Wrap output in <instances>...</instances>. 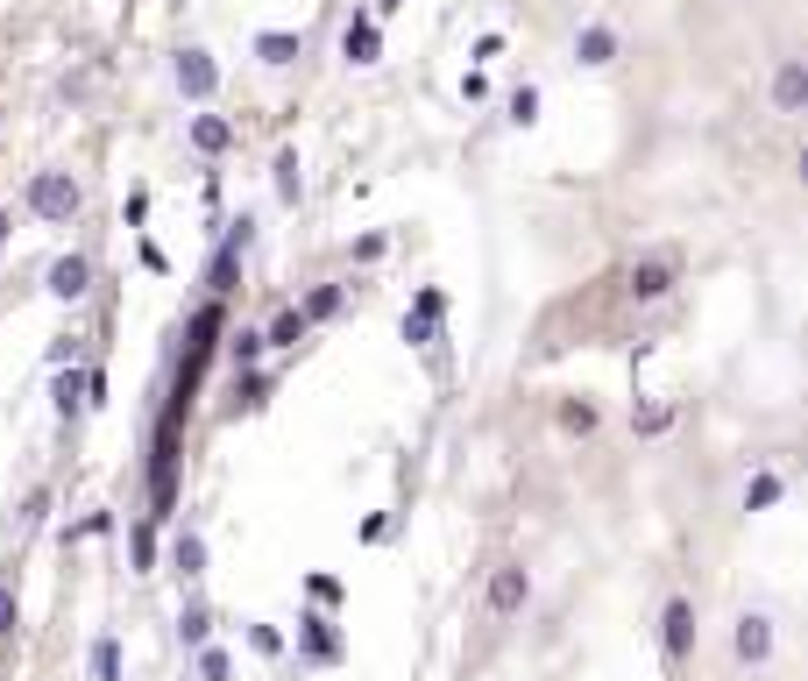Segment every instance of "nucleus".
Here are the masks:
<instances>
[{
	"label": "nucleus",
	"instance_id": "nucleus-30",
	"mask_svg": "<svg viewBox=\"0 0 808 681\" xmlns=\"http://www.w3.org/2000/svg\"><path fill=\"white\" fill-rule=\"evenodd\" d=\"M305 589H312V603H341V582H334V575H312Z\"/></svg>",
	"mask_w": 808,
	"mask_h": 681
},
{
	"label": "nucleus",
	"instance_id": "nucleus-29",
	"mask_svg": "<svg viewBox=\"0 0 808 681\" xmlns=\"http://www.w3.org/2000/svg\"><path fill=\"white\" fill-rule=\"evenodd\" d=\"M15 625H22V603H15L8 582H0V632H15Z\"/></svg>",
	"mask_w": 808,
	"mask_h": 681
},
{
	"label": "nucleus",
	"instance_id": "nucleus-8",
	"mask_svg": "<svg viewBox=\"0 0 808 681\" xmlns=\"http://www.w3.org/2000/svg\"><path fill=\"white\" fill-rule=\"evenodd\" d=\"M341 57H348V64H376V57H383V29H376V15H355V22L341 29Z\"/></svg>",
	"mask_w": 808,
	"mask_h": 681
},
{
	"label": "nucleus",
	"instance_id": "nucleus-19",
	"mask_svg": "<svg viewBox=\"0 0 808 681\" xmlns=\"http://www.w3.org/2000/svg\"><path fill=\"white\" fill-rule=\"evenodd\" d=\"M256 57H263V64H291V57H298V36H291V29H263V36H256Z\"/></svg>",
	"mask_w": 808,
	"mask_h": 681
},
{
	"label": "nucleus",
	"instance_id": "nucleus-7",
	"mask_svg": "<svg viewBox=\"0 0 808 681\" xmlns=\"http://www.w3.org/2000/svg\"><path fill=\"white\" fill-rule=\"evenodd\" d=\"M440 313H447V291H419V306L404 313V341H412V348H426V341L440 334Z\"/></svg>",
	"mask_w": 808,
	"mask_h": 681
},
{
	"label": "nucleus",
	"instance_id": "nucleus-15",
	"mask_svg": "<svg viewBox=\"0 0 808 681\" xmlns=\"http://www.w3.org/2000/svg\"><path fill=\"white\" fill-rule=\"evenodd\" d=\"M305 334H312V327H305V313H298V306H284V313L263 327V348H298Z\"/></svg>",
	"mask_w": 808,
	"mask_h": 681
},
{
	"label": "nucleus",
	"instance_id": "nucleus-10",
	"mask_svg": "<svg viewBox=\"0 0 808 681\" xmlns=\"http://www.w3.org/2000/svg\"><path fill=\"white\" fill-rule=\"evenodd\" d=\"M298 639H305V660H312V667H334V660H341V639H334V625L319 618V611L298 618Z\"/></svg>",
	"mask_w": 808,
	"mask_h": 681
},
{
	"label": "nucleus",
	"instance_id": "nucleus-26",
	"mask_svg": "<svg viewBox=\"0 0 808 681\" xmlns=\"http://www.w3.org/2000/svg\"><path fill=\"white\" fill-rule=\"evenodd\" d=\"M674 426V412L667 405H645V412H631V433H645V440H653V433H667Z\"/></svg>",
	"mask_w": 808,
	"mask_h": 681
},
{
	"label": "nucleus",
	"instance_id": "nucleus-21",
	"mask_svg": "<svg viewBox=\"0 0 808 681\" xmlns=\"http://www.w3.org/2000/svg\"><path fill=\"white\" fill-rule=\"evenodd\" d=\"M171 561H178V575H199V568H206V540H199V533H178Z\"/></svg>",
	"mask_w": 808,
	"mask_h": 681
},
{
	"label": "nucleus",
	"instance_id": "nucleus-24",
	"mask_svg": "<svg viewBox=\"0 0 808 681\" xmlns=\"http://www.w3.org/2000/svg\"><path fill=\"white\" fill-rule=\"evenodd\" d=\"M93 681H121V646L114 639H93Z\"/></svg>",
	"mask_w": 808,
	"mask_h": 681
},
{
	"label": "nucleus",
	"instance_id": "nucleus-4",
	"mask_svg": "<svg viewBox=\"0 0 808 681\" xmlns=\"http://www.w3.org/2000/svg\"><path fill=\"white\" fill-rule=\"evenodd\" d=\"M624 291L638 298V306L667 298V291H674V256H645V263H631V270H624Z\"/></svg>",
	"mask_w": 808,
	"mask_h": 681
},
{
	"label": "nucleus",
	"instance_id": "nucleus-28",
	"mask_svg": "<svg viewBox=\"0 0 808 681\" xmlns=\"http://www.w3.org/2000/svg\"><path fill=\"white\" fill-rule=\"evenodd\" d=\"M199 674H206V681H227L234 667H227V653H220V646H199Z\"/></svg>",
	"mask_w": 808,
	"mask_h": 681
},
{
	"label": "nucleus",
	"instance_id": "nucleus-3",
	"mask_svg": "<svg viewBox=\"0 0 808 681\" xmlns=\"http://www.w3.org/2000/svg\"><path fill=\"white\" fill-rule=\"evenodd\" d=\"M660 646H667V667H681V660L695 653V603H688V596H674V603H667V618H660Z\"/></svg>",
	"mask_w": 808,
	"mask_h": 681
},
{
	"label": "nucleus",
	"instance_id": "nucleus-32",
	"mask_svg": "<svg viewBox=\"0 0 808 681\" xmlns=\"http://www.w3.org/2000/svg\"><path fill=\"white\" fill-rule=\"evenodd\" d=\"M135 561H142V568L156 561V533H149V525H135Z\"/></svg>",
	"mask_w": 808,
	"mask_h": 681
},
{
	"label": "nucleus",
	"instance_id": "nucleus-18",
	"mask_svg": "<svg viewBox=\"0 0 808 681\" xmlns=\"http://www.w3.org/2000/svg\"><path fill=\"white\" fill-rule=\"evenodd\" d=\"M341 298H348L341 284H319V291L305 298V306H298V313H305V327H319V320H334V313H341Z\"/></svg>",
	"mask_w": 808,
	"mask_h": 681
},
{
	"label": "nucleus",
	"instance_id": "nucleus-20",
	"mask_svg": "<svg viewBox=\"0 0 808 681\" xmlns=\"http://www.w3.org/2000/svg\"><path fill=\"white\" fill-rule=\"evenodd\" d=\"M780 490H787V483H780L773 469H766V476H752V483H745V511H766V504H780Z\"/></svg>",
	"mask_w": 808,
	"mask_h": 681
},
{
	"label": "nucleus",
	"instance_id": "nucleus-23",
	"mask_svg": "<svg viewBox=\"0 0 808 681\" xmlns=\"http://www.w3.org/2000/svg\"><path fill=\"white\" fill-rule=\"evenodd\" d=\"M298 185H305V178H298V149H284V157H277V199L298 206Z\"/></svg>",
	"mask_w": 808,
	"mask_h": 681
},
{
	"label": "nucleus",
	"instance_id": "nucleus-6",
	"mask_svg": "<svg viewBox=\"0 0 808 681\" xmlns=\"http://www.w3.org/2000/svg\"><path fill=\"white\" fill-rule=\"evenodd\" d=\"M731 646H738V660H745V667H766V660H773V618L745 611V618H738V639H731Z\"/></svg>",
	"mask_w": 808,
	"mask_h": 681
},
{
	"label": "nucleus",
	"instance_id": "nucleus-34",
	"mask_svg": "<svg viewBox=\"0 0 808 681\" xmlns=\"http://www.w3.org/2000/svg\"><path fill=\"white\" fill-rule=\"evenodd\" d=\"M376 8H383V15H390V8H404V0H376Z\"/></svg>",
	"mask_w": 808,
	"mask_h": 681
},
{
	"label": "nucleus",
	"instance_id": "nucleus-31",
	"mask_svg": "<svg viewBox=\"0 0 808 681\" xmlns=\"http://www.w3.org/2000/svg\"><path fill=\"white\" fill-rule=\"evenodd\" d=\"M249 646H256V653H284V639H277L270 625H249Z\"/></svg>",
	"mask_w": 808,
	"mask_h": 681
},
{
	"label": "nucleus",
	"instance_id": "nucleus-2",
	"mask_svg": "<svg viewBox=\"0 0 808 681\" xmlns=\"http://www.w3.org/2000/svg\"><path fill=\"white\" fill-rule=\"evenodd\" d=\"M241 249H249V220H234V227H227V242L213 249V270H206V291H213V298L234 291V277H241Z\"/></svg>",
	"mask_w": 808,
	"mask_h": 681
},
{
	"label": "nucleus",
	"instance_id": "nucleus-11",
	"mask_svg": "<svg viewBox=\"0 0 808 681\" xmlns=\"http://www.w3.org/2000/svg\"><path fill=\"white\" fill-rule=\"evenodd\" d=\"M50 291H57V298H86V291H93V263H86V256H57V263H50Z\"/></svg>",
	"mask_w": 808,
	"mask_h": 681
},
{
	"label": "nucleus",
	"instance_id": "nucleus-17",
	"mask_svg": "<svg viewBox=\"0 0 808 681\" xmlns=\"http://www.w3.org/2000/svg\"><path fill=\"white\" fill-rule=\"evenodd\" d=\"M78 405H86V369L71 362V369H57V419H71Z\"/></svg>",
	"mask_w": 808,
	"mask_h": 681
},
{
	"label": "nucleus",
	"instance_id": "nucleus-22",
	"mask_svg": "<svg viewBox=\"0 0 808 681\" xmlns=\"http://www.w3.org/2000/svg\"><path fill=\"white\" fill-rule=\"evenodd\" d=\"M560 426L589 440V433H596V405H589V398H568V405H560Z\"/></svg>",
	"mask_w": 808,
	"mask_h": 681
},
{
	"label": "nucleus",
	"instance_id": "nucleus-33",
	"mask_svg": "<svg viewBox=\"0 0 808 681\" xmlns=\"http://www.w3.org/2000/svg\"><path fill=\"white\" fill-rule=\"evenodd\" d=\"M8 235H15V220H8V206H0V249H8Z\"/></svg>",
	"mask_w": 808,
	"mask_h": 681
},
{
	"label": "nucleus",
	"instance_id": "nucleus-5",
	"mask_svg": "<svg viewBox=\"0 0 808 681\" xmlns=\"http://www.w3.org/2000/svg\"><path fill=\"white\" fill-rule=\"evenodd\" d=\"M525 596H532V575L525 568H497L490 575V618H518Z\"/></svg>",
	"mask_w": 808,
	"mask_h": 681
},
{
	"label": "nucleus",
	"instance_id": "nucleus-25",
	"mask_svg": "<svg viewBox=\"0 0 808 681\" xmlns=\"http://www.w3.org/2000/svg\"><path fill=\"white\" fill-rule=\"evenodd\" d=\"M227 355H234V376H241V369H256V362H263V334H234Z\"/></svg>",
	"mask_w": 808,
	"mask_h": 681
},
{
	"label": "nucleus",
	"instance_id": "nucleus-12",
	"mask_svg": "<svg viewBox=\"0 0 808 681\" xmlns=\"http://www.w3.org/2000/svg\"><path fill=\"white\" fill-rule=\"evenodd\" d=\"M773 107H780V114H801V107H808V71H801L794 57L773 71Z\"/></svg>",
	"mask_w": 808,
	"mask_h": 681
},
{
	"label": "nucleus",
	"instance_id": "nucleus-13",
	"mask_svg": "<svg viewBox=\"0 0 808 681\" xmlns=\"http://www.w3.org/2000/svg\"><path fill=\"white\" fill-rule=\"evenodd\" d=\"M192 149H199V157H227V149H234V121L199 114V121H192Z\"/></svg>",
	"mask_w": 808,
	"mask_h": 681
},
{
	"label": "nucleus",
	"instance_id": "nucleus-9",
	"mask_svg": "<svg viewBox=\"0 0 808 681\" xmlns=\"http://www.w3.org/2000/svg\"><path fill=\"white\" fill-rule=\"evenodd\" d=\"M213 86H220L213 57H206V50H185V57H178V93H185V100H213Z\"/></svg>",
	"mask_w": 808,
	"mask_h": 681
},
{
	"label": "nucleus",
	"instance_id": "nucleus-1",
	"mask_svg": "<svg viewBox=\"0 0 808 681\" xmlns=\"http://www.w3.org/2000/svg\"><path fill=\"white\" fill-rule=\"evenodd\" d=\"M78 206H86V192H78L71 171H36V178H29V213H36V220H71Z\"/></svg>",
	"mask_w": 808,
	"mask_h": 681
},
{
	"label": "nucleus",
	"instance_id": "nucleus-16",
	"mask_svg": "<svg viewBox=\"0 0 808 681\" xmlns=\"http://www.w3.org/2000/svg\"><path fill=\"white\" fill-rule=\"evenodd\" d=\"M178 639H185V646H206V639H213V611H206L199 596H192L185 611H178Z\"/></svg>",
	"mask_w": 808,
	"mask_h": 681
},
{
	"label": "nucleus",
	"instance_id": "nucleus-14",
	"mask_svg": "<svg viewBox=\"0 0 808 681\" xmlns=\"http://www.w3.org/2000/svg\"><path fill=\"white\" fill-rule=\"evenodd\" d=\"M575 57H582V64H610V57H617V29H610V22H589V29L575 36Z\"/></svg>",
	"mask_w": 808,
	"mask_h": 681
},
{
	"label": "nucleus",
	"instance_id": "nucleus-27",
	"mask_svg": "<svg viewBox=\"0 0 808 681\" xmlns=\"http://www.w3.org/2000/svg\"><path fill=\"white\" fill-rule=\"evenodd\" d=\"M511 121H518V128H532V121H539V93H532V86H518V93H511Z\"/></svg>",
	"mask_w": 808,
	"mask_h": 681
}]
</instances>
